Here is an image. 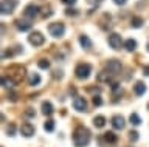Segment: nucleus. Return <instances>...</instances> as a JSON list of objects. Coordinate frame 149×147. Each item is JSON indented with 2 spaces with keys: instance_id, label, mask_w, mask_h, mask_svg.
Here are the masks:
<instances>
[{
  "instance_id": "nucleus-9",
  "label": "nucleus",
  "mask_w": 149,
  "mask_h": 147,
  "mask_svg": "<svg viewBox=\"0 0 149 147\" xmlns=\"http://www.w3.org/2000/svg\"><path fill=\"white\" fill-rule=\"evenodd\" d=\"M121 36L120 34H116V33H112L110 36H109V45L113 50H120L121 48Z\"/></svg>"
},
{
  "instance_id": "nucleus-11",
  "label": "nucleus",
  "mask_w": 149,
  "mask_h": 147,
  "mask_svg": "<svg viewBox=\"0 0 149 147\" xmlns=\"http://www.w3.org/2000/svg\"><path fill=\"white\" fill-rule=\"evenodd\" d=\"M96 81L98 82H101V84H112V73L110 71H100L98 73V76H96Z\"/></svg>"
},
{
  "instance_id": "nucleus-21",
  "label": "nucleus",
  "mask_w": 149,
  "mask_h": 147,
  "mask_svg": "<svg viewBox=\"0 0 149 147\" xmlns=\"http://www.w3.org/2000/svg\"><path fill=\"white\" fill-rule=\"evenodd\" d=\"M124 48L127 50V51H135V50H137V42H135L134 39H127L124 42Z\"/></svg>"
},
{
  "instance_id": "nucleus-16",
  "label": "nucleus",
  "mask_w": 149,
  "mask_h": 147,
  "mask_svg": "<svg viewBox=\"0 0 149 147\" xmlns=\"http://www.w3.org/2000/svg\"><path fill=\"white\" fill-rule=\"evenodd\" d=\"M79 43H81V47L82 48H86V50H88V48H92V40L88 39V36H79Z\"/></svg>"
},
{
  "instance_id": "nucleus-34",
  "label": "nucleus",
  "mask_w": 149,
  "mask_h": 147,
  "mask_svg": "<svg viewBox=\"0 0 149 147\" xmlns=\"http://www.w3.org/2000/svg\"><path fill=\"white\" fill-rule=\"evenodd\" d=\"M11 56H14V53L11 51V50H9V51H5V53H3V59H6V57H11Z\"/></svg>"
},
{
  "instance_id": "nucleus-40",
  "label": "nucleus",
  "mask_w": 149,
  "mask_h": 147,
  "mask_svg": "<svg viewBox=\"0 0 149 147\" xmlns=\"http://www.w3.org/2000/svg\"><path fill=\"white\" fill-rule=\"evenodd\" d=\"M148 110H149V104H148Z\"/></svg>"
},
{
  "instance_id": "nucleus-8",
  "label": "nucleus",
  "mask_w": 149,
  "mask_h": 147,
  "mask_svg": "<svg viewBox=\"0 0 149 147\" xmlns=\"http://www.w3.org/2000/svg\"><path fill=\"white\" fill-rule=\"evenodd\" d=\"M34 126L30 122H23L22 126H20V133H22V136H25V138H31L33 135H34Z\"/></svg>"
},
{
  "instance_id": "nucleus-22",
  "label": "nucleus",
  "mask_w": 149,
  "mask_h": 147,
  "mask_svg": "<svg viewBox=\"0 0 149 147\" xmlns=\"http://www.w3.org/2000/svg\"><path fill=\"white\" fill-rule=\"evenodd\" d=\"M130 25H132V28H141L143 26V19L138 16L132 17V20H130Z\"/></svg>"
},
{
  "instance_id": "nucleus-39",
  "label": "nucleus",
  "mask_w": 149,
  "mask_h": 147,
  "mask_svg": "<svg viewBox=\"0 0 149 147\" xmlns=\"http://www.w3.org/2000/svg\"><path fill=\"white\" fill-rule=\"evenodd\" d=\"M146 48H148V51H149V42H148V47H146Z\"/></svg>"
},
{
  "instance_id": "nucleus-30",
  "label": "nucleus",
  "mask_w": 149,
  "mask_h": 147,
  "mask_svg": "<svg viewBox=\"0 0 149 147\" xmlns=\"http://www.w3.org/2000/svg\"><path fill=\"white\" fill-rule=\"evenodd\" d=\"M65 14H67V16H78V10H73V8H67V10H65Z\"/></svg>"
},
{
  "instance_id": "nucleus-10",
  "label": "nucleus",
  "mask_w": 149,
  "mask_h": 147,
  "mask_svg": "<svg viewBox=\"0 0 149 147\" xmlns=\"http://www.w3.org/2000/svg\"><path fill=\"white\" fill-rule=\"evenodd\" d=\"M39 10L40 8L36 6V5H28L25 8V11H23V16H25L26 19H34V17L39 14Z\"/></svg>"
},
{
  "instance_id": "nucleus-24",
  "label": "nucleus",
  "mask_w": 149,
  "mask_h": 147,
  "mask_svg": "<svg viewBox=\"0 0 149 147\" xmlns=\"http://www.w3.org/2000/svg\"><path fill=\"white\" fill-rule=\"evenodd\" d=\"M129 121H130V124H132V126H140V124H141V119H140V116L137 113H132L129 116Z\"/></svg>"
},
{
  "instance_id": "nucleus-18",
  "label": "nucleus",
  "mask_w": 149,
  "mask_h": 147,
  "mask_svg": "<svg viewBox=\"0 0 149 147\" xmlns=\"http://www.w3.org/2000/svg\"><path fill=\"white\" fill-rule=\"evenodd\" d=\"M104 141L106 142H110V144H115V142L118 141V136H116L113 132H106L104 133Z\"/></svg>"
},
{
  "instance_id": "nucleus-35",
  "label": "nucleus",
  "mask_w": 149,
  "mask_h": 147,
  "mask_svg": "<svg viewBox=\"0 0 149 147\" xmlns=\"http://www.w3.org/2000/svg\"><path fill=\"white\" fill-rule=\"evenodd\" d=\"M64 5H74L76 3V0H62Z\"/></svg>"
},
{
  "instance_id": "nucleus-14",
  "label": "nucleus",
  "mask_w": 149,
  "mask_h": 147,
  "mask_svg": "<svg viewBox=\"0 0 149 147\" xmlns=\"http://www.w3.org/2000/svg\"><path fill=\"white\" fill-rule=\"evenodd\" d=\"M134 91H135V95H137V96H141V95H144V91H146V85H144V82L138 81L137 84L134 85Z\"/></svg>"
},
{
  "instance_id": "nucleus-12",
  "label": "nucleus",
  "mask_w": 149,
  "mask_h": 147,
  "mask_svg": "<svg viewBox=\"0 0 149 147\" xmlns=\"http://www.w3.org/2000/svg\"><path fill=\"white\" fill-rule=\"evenodd\" d=\"M124 118L121 116V115H115L113 118H112V127L116 128V130H121V128L124 127Z\"/></svg>"
},
{
  "instance_id": "nucleus-15",
  "label": "nucleus",
  "mask_w": 149,
  "mask_h": 147,
  "mask_svg": "<svg viewBox=\"0 0 149 147\" xmlns=\"http://www.w3.org/2000/svg\"><path fill=\"white\" fill-rule=\"evenodd\" d=\"M54 108L53 105H51V102H48V101H45V102H42V113L47 115V116H50V115H53Z\"/></svg>"
},
{
  "instance_id": "nucleus-4",
  "label": "nucleus",
  "mask_w": 149,
  "mask_h": 147,
  "mask_svg": "<svg viewBox=\"0 0 149 147\" xmlns=\"http://www.w3.org/2000/svg\"><path fill=\"white\" fill-rule=\"evenodd\" d=\"M17 6V2L16 0H2V3H0V11H2V14H11V12L16 10Z\"/></svg>"
},
{
  "instance_id": "nucleus-28",
  "label": "nucleus",
  "mask_w": 149,
  "mask_h": 147,
  "mask_svg": "<svg viewBox=\"0 0 149 147\" xmlns=\"http://www.w3.org/2000/svg\"><path fill=\"white\" fill-rule=\"evenodd\" d=\"M129 139L130 141H137L138 139V132H135V130L129 132Z\"/></svg>"
},
{
  "instance_id": "nucleus-20",
  "label": "nucleus",
  "mask_w": 149,
  "mask_h": 147,
  "mask_svg": "<svg viewBox=\"0 0 149 147\" xmlns=\"http://www.w3.org/2000/svg\"><path fill=\"white\" fill-rule=\"evenodd\" d=\"M16 26H17L19 31H28L31 28V23H28V22H25V20H17Z\"/></svg>"
},
{
  "instance_id": "nucleus-37",
  "label": "nucleus",
  "mask_w": 149,
  "mask_h": 147,
  "mask_svg": "<svg viewBox=\"0 0 149 147\" xmlns=\"http://www.w3.org/2000/svg\"><path fill=\"white\" fill-rule=\"evenodd\" d=\"M88 3H90V5H98V3H101L102 0H87Z\"/></svg>"
},
{
  "instance_id": "nucleus-6",
  "label": "nucleus",
  "mask_w": 149,
  "mask_h": 147,
  "mask_svg": "<svg viewBox=\"0 0 149 147\" xmlns=\"http://www.w3.org/2000/svg\"><path fill=\"white\" fill-rule=\"evenodd\" d=\"M106 68L112 73V75H118L121 71V68H123V65H121V62L118 59H110V61L106 62Z\"/></svg>"
},
{
  "instance_id": "nucleus-13",
  "label": "nucleus",
  "mask_w": 149,
  "mask_h": 147,
  "mask_svg": "<svg viewBox=\"0 0 149 147\" xmlns=\"http://www.w3.org/2000/svg\"><path fill=\"white\" fill-rule=\"evenodd\" d=\"M2 85L5 87V88H14L16 87V79L11 76H2Z\"/></svg>"
},
{
  "instance_id": "nucleus-3",
  "label": "nucleus",
  "mask_w": 149,
  "mask_h": 147,
  "mask_svg": "<svg viewBox=\"0 0 149 147\" xmlns=\"http://www.w3.org/2000/svg\"><path fill=\"white\" fill-rule=\"evenodd\" d=\"M92 73V65L90 63H79V65L74 68V75H76L78 79H87Z\"/></svg>"
},
{
  "instance_id": "nucleus-38",
  "label": "nucleus",
  "mask_w": 149,
  "mask_h": 147,
  "mask_svg": "<svg viewBox=\"0 0 149 147\" xmlns=\"http://www.w3.org/2000/svg\"><path fill=\"white\" fill-rule=\"evenodd\" d=\"M143 75H144V76H149V65L143 68Z\"/></svg>"
},
{
  "instance_id": "nucleus-2",
  "label": "nucleus",
  "mask_w": 149,
  "mask_h": 147,
  "mask_svg": "<svg viewBox=\"0 0 149 147\" xmlns=\"http://www.w3.org/2000/svg\"><path fill=\"white\" fill-rule=\"evenodd\" d=\"M48 31H50V34L53 36V37L59 39L65 34V25L62 23V22H54V23L48 25Z\"/></svg>"
},
{
  "instance_id": "nucleus-31",
  "label": "nucleus",
  "mask_w": 149,
  "mask_h": 147,
  "mask_svg": "<svg viewBox=\"0 0 149 147\" xmlns=\"http://www.w3.org/2000/svg\"><path fill=\"white\" fill-rule=\"evenodd\" d=\"M25 115L28 118H33V116H36V112L33 108H26V112H25Z\"/></svg>"
},
{
  "instance_id": "nucleus-5",
  "label": "nucleus",
  "mask_w": 149,
  "mask_h": 147,
  "mask_svg": "<svg viewBox=\"0 0 149 147\" xmlns=\"http://www.w3.org/2000/svg\"><path fill=\"white\" fill-rule=\"evenodd\" d=\"M28 42H30L33 47H40V45H44L45 37L42 33H39V31H34V33H31L28 36Z\"/></svg>"
},
{
  "instance_id": "nucleus-7",
  "label": "nucleus",
  "mask_w": 149,
  "mask_h": 147,
  "mask_svg": "<svg viewBox=\"0 0 149 147\" xmlns=\"http://www.w3.org/2000/svg\"><path fill=\"white\" fill-rule=\"evenodd\" d=\"M73 108L76 112H87V101L81 96H76L73 99Z\"/></svg>"
},
{
  "instance_id": "nucleus-23",
  "label": "nucleus",
  "mask_w": 149,
  "mask_h": 147,
  "mask_svg": "<svg viewBox=\"0 0 149 147\" xmlns=\"http://www.w3.org/2000/svg\"><path fill=\"white\" fill-rule=\"evenodd\" d=\"M110 90L113 95H121L123 93V88H121V85L118 84V82H112L110 84Z\"/></svg>"
},
{
  "instance_id": "nucleus-36",
  "label": "nucleus",
  "mask_w": 149,
  "mask_h": 147,
  "mask_svg": "<svg viewBox=\"0 0 149 147\" xmlns=\"http://www.w3.org/2000/svg\"><path fill=\"white\" fill-rule=\"evenodd\" d=\"M126 2H127V0H113V3H115V5H126Z\"/></svg>"
},
{
  "instance_id": "nucleus-19",
  "label": "nucleus",
  "mask_w": 149,
  "mask_h": 147,
  "mask_svg": "<svg viewBox=\"0 0 149 147\" xmlns=\"http://www.w3.org/2000/svg\"><path fill=\"white\" fill-rule=\"evenodd\" d=\"M28 84L30 85H39L40 84V76L37 75V73H31V75L28 76Z\"/></svg>"
},
{
  "instance_id": "nucleus-17",
  "label": "nucleus",
  "mask_w": 149,
  "mask_h": 147,
  "mask_svg": "<svg viewBox=\"0 0 149 147\" xmlns=\"http://www.w3.org/2000/svg\"><path fill=\"white\" fill-rule=\"evenodd\" d=\"M93 126H95L96 128H102L106 126V118L101 116V115H98V116L93 118Z\"/></svg>"
},
{
  "instance_id": "nucleus-27",
  "label": "nucleus",
  "mask_w": 149,
  "mask_h": 147,
  "mask_svg": "<svg viewBox=\"0 0 149 147\" xmlns=\"http://www.w3.org/2000/svg\"><path fill=\"white\" fill-rule=\"evenodd\" d=\"M6 133L9 136H14V133H16V126H14V124H9L6 127Z\"/></svg>"
},
{
  "instance_id": "nucleus-26",
  "label": "nucleus",
  "mask_w": 149,
  "mask_h": 147,
  "mask_svg": "<svg viewBox=\"0 0 149 147\" xmlns=\"http://www.w3.org/2000/svg\"><path fill=\"white\" fill-rule=\"evenodd\" d=\"M44 128L47 132H53L54 130V121H51V119H48L45 124H44Z\"/></svg>"
},
{
  "instance_id": "nucleus-29",
  "label": "nucleus",
  "mask_w": 149,
  "mask_h": 147,
  "mask_svg": "<svg viewBox=\"0 0 149 147\" xmlns=\"http://www.w3.org/2000/svg\"><path fill=\"white\" fill-rule=\"evenodd\" d=\"M102 104V99L100 98V96H93V105H96V107H100V105Z\"/></svg>"
},
{
  "instance_id": "nucleus-25",
  "label": "nucleus",
  "mask_w": 149,
  "mask_h": 147,
  "mask_svg": "<svg viewBox=\"0 0 149 147\" xmlns=\"http://www.w3.org/2000/svg\"><path fill=\"white\" fill-rule=\"evenodd\" d=\"M37 65H39V68H42V70H48V68H50V62L47 61V59H40V61L37 62Z\"/></svg>"
},
{
  "instance_id": "nucleus-32",
  "label": "nucleus",
  "mask_w": 149,
  "mask_h": 147,
  "mask_svg": "<svg viewBox=\"0 0 149 147\" xmlns=\"http://www.w3.org/2000/svg\"><path fill=\"white\" fill-rule=\"evenodd\" d=\"M53 77H54V79H61V77H62V71H61V70H56V71L53 73Z\"/></svg>"
},
{
  "instance_id": "nucleus-1",
  "label": "nucleus",
  "mask_w": 149,
  "mask_h": 147,
  "mask_svg": "<svg viewBox=\"0 0 149 147\" xmlns=\"http://www.w3.org/2000/svg\"><path fill=\"white\" fill-rule=\"evenodd\" d=\"M88 142H90V132H88V128L82 127V126L74 128V132H73L74 147H86L88 146Z\"/></svg>"
},
{
  "instance_id": "nucleus-33",
  "label": "nucleus",
  "mask_w": 149,
  "mask_h": 147,
  "mask_svg": "<svg viewBox=\"0 0 149 147\" xmlns=\"http://www.w3.org/2000/svg\"><path fill=\"white\" fill-rule=\"evenodd\" d=\"M8 99H11L13 102H16V101H17V93H9L8 95Z\"/></svg>"
}]
</instances>
